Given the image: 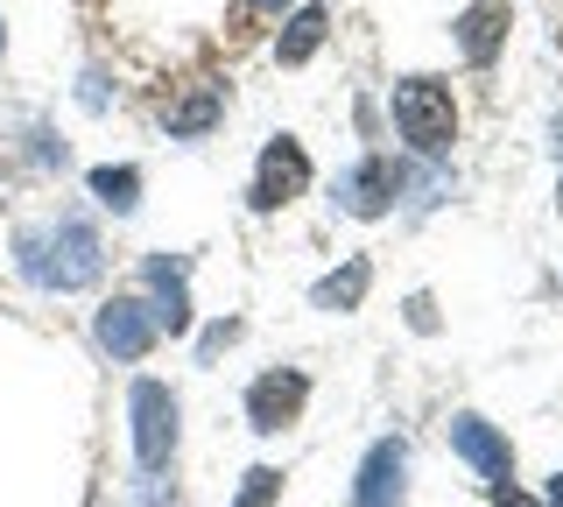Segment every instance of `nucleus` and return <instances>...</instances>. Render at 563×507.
Instances as JSON below:
<instances>
[{"label": "nucleus", "instance_id": "nucleus-16", "mask_svg": "<svg viewBox=\"0 0 563 507\" xmlns=\"http://www.w3.org/2000/svg\"><path fill=\"white\" fill-rule=\"evenodd\" d=\"M275 500H282V472H275V465H254L233 507H275Z\"/></svg>", "mask_w": 563, "mask_h": 507}, {"label": "nucleus", "instance_id": "nucleus-7", "mask_svg": "<svg viewBox=\"0 0 563 507\" xmlns=\"http://www.w3.org/2000/svg\"><path fill=\"white\" fill-rule=\"evenodd\" d=\"M401 494H409V451H401V437H380L360 465L352 507H401Z\"/></svg>", "mask_w": 563, "mask_h": 507}, {"label": "nucleus", "instance_id": "nucleus-9", "mask_svg": "<svg viewBox=\"0 0 563 507\" xmlns=\"http://www.w3.org/2000/svg\"><path fill=\"white\" fill-rule=\"evenodd\" d=\"M451 451L479 472V480H493V486L515 480V451H507V437L493 430L486 416H457V423H451Z\"/></svg>", "mask_w": 563, "mask_h": 507}, {"label": "nucleus", "instance_id": "nucleus-24", "mask_svg": "<svg viewBox=\"0 0 563 507\" xmlns=\"http://www.w3.org/2000/svg\"><path fill=\"white\" fill-rule=\"evenodd\" d=\"M0 43H8V22H0Z\"/></svg>", "mask_w": 563, "mask_h": 507}, {"label": "nucleus", "instance_id": "nucleus-12", "mask_svg": "<svg viewBox=\"0 0 563 507\" xmlns=\"http://www.w3.org/2000/svg\"><path fill=\"white\" fill-rule=\"evenodd\" d=\"M500 36H507V8H500V0H479V8L457 14V49H465L472 64L500 57Z\"/></svg>", "mask_w": 563, "mask_h": 507}, {"label": "nucleus", "instance_id": "nucleus-21", "mask_svg": "<svg viewBox=\"0 0 563 507\" xmlns=\"http://www.w3.org/2000/svg\"><path fill=\"white\" fill-rule=\"evenodd\" d=\"M246 8H261V14H282V8H289V0H246Z\"/></svg>", "mask_w": 563, "mask_h": 507}, {"label": "nucleus", "instance_id": "nucleus-15", "mask_svg": "<svg viewBox=\"0 0 563 507\" xmlns=\"http://www.w3.org/2000/svg\"><path fill=\"white\" fill-rule=\"evenodd\" d=\"M92 198L106 205V212L128 219L134 205H141V169H92Z\"/></svg>", "mask_w": 563, "mask_h": 507}, {"label": "nucleus", "instance_id": "nucleus-17", "mask_svg": "<svg viewBox=\"0 0 563 507\" xmlns=\"http://www.w3.org/2000/svg\"><path fill=\"white\" fill-rule=\"evenodd\" d=\"M233 339H240V324H233V318H225V324H211V331H205V360H219Z\"/></svg>", "mask_w": 563, "mask_h": 507}, {"label": "nucleus", "instance_id": "nucleus-3", "mask_svg": "<svg viewBox=\"0 0 563 507\" xmlns=\"http://www.w3.org/2000/svg\"><path fill=\"white\" fill-rule=\"evenodd\" d=\"M176 451V395L163 381H134V459L141 472H163Z\"/></svg>", "mask_w": 563, "mask_h": 507}, {"label": "nucleus", "instance_id": "nucleus-4", "mask_svg": "<svg viewBox=\"0 0 563 507\" xmlns=\"http://www.w3.org/2000/svg\"><path fill=\"white\" fill-rule=\"evenodd\" d=\"M303 190H310V155H303V142L275 134V142L261 148V169H254V212H282V205L303 198Z\"/></svg>", "mask_w": 563, "mask_h": 507}, {"label": "nucleus", "instance_id": "nucleus-23", "mask_svg": "<svg viewBox=\"0 0 563 507\" xmlns=\"http://www.w3.org/2000/svg\"><path fill=\"white\" fill-rule=\"evenodd\" d=\"M556 163H563V120H556Z\"/></svg>", "mask_w": 563, "mask_h": 507}, {"label": "nucleus", "instance_id": "nucleus-18", "mask_svg": "<svg viewBox=\"0 0 563 507\" xmlns=\"http://www.w3.org/2000/svg\"><path fill=\"white\" fill-rule=\"evenodd\" d=\"M409 324H416V331H437V310H430V296H409Z\"/></svg>", "mask_w": 563, "mask_h": 507}, {"label": "nucleus", "instance_id": "nucleus-10", "mask_svg": "<svg viewBox=\"0 0 563 507\" xmlns=\"http://www.w3.org/2000/svg\"><path fill=\"white\" fill-rule=\"evenodd\" d=\"M92 339H99L113 360H148V345H155V318H148V304H134V296H113V304L99 310Z\"/></svg>", "mask_w": 563, "mask_h": 507}, {"label": "nucleus", "instance_id": "nucleus-25", "mask_svg": "<svg viewBox=\"0 0 563 507\" xmlns=\"http://www.w3.org/2000/svg\"><path fill=\"white\" fill-rule=\"evenodd\" d=\"M556 212H563V190H556Z\"/></svg>", "mask_w": 563, "mask_h": 507}, {"label": "nucleus", "instance_id": "nucleus-2", "mask_svg": "<svg viewBox=\"0 0 563 507\" xmlns=\"http://www.w3.org/2000/svg\"><path fill=\"white\" fill-rule=\"evenodd\" d=\"M395 128L416 155H444L451 128H457V107H451V85L437 78H401L395 85Z\"/></svg>", "mask_w": 563, "mask_h": 507}, {"label": "nucleus", "instance_id": "nucleus-19", "mask_svg": "<svg viewBox=\"0 0 563 507\" xmlns=\"http://www.w3.org/2000/svg\"><path fill=\"white\" fill-rule=\"evenodd\" d=\"M78 99H85V107H92V113H99V107H106V78L92 71V78H85V85H78Z\"/></svg>", "mask_w": 563, "mask_h": 507}, {"label": "nucleus", "instance_id": "nucleus-6", "mask_svg": "<svg viewBox=\"0 0 563 507\" xmlns=\"http://www.w3.org/2000/svg\"><path fill=\"white\" fill-rule=\"evenodd\" d=\"M395 190H401V169L387 163V155H366V163H352L345 177H339V212H352V219H380L387 205H395Z\"/></svg>", "mask_w": 563, "mask_h": 507}, {"label": "nucleus", "instance_id": "nucleus-5", "mask_svg": "<svg viewBox=\"0 0 563 507\" xmlns=\"http://www.w3.org/2000/svg\"><path fill=\"white\" fill-rule=\"evenodd\" d=\"M303 401H310V381L296 374V366H275V374H261L254 388H246V423L261 437H275V430H289L296 416H303Z\"/></svg>", "mask_w": 563, "mask_h": 507}, {"label": "nucleus", "instance_id": "nucleus-14", "mask_svg": "<svg viewBox=\"0 0 563 507\" xmlns=\"http://www.w3.org/2000/svg\"><path fill=\"white\" fill-rule=\"evenodd\" d=\"M324 29H331V14H324V8H296V14H289V29H282V43H275V57H282V64H310V57H317V43H324Z\"/></svg>", "mask_w": 563, "mask_h": 507}, {"label": "nucleus", "instance_id": "nucleus-22", "mask_svg": "<svg viewBox=\"0 0 563 507\" xmlns=\"http://www.w3.org/2000/svg\"><path fill=\"white\" fill-rule=\"evenodd\" d=\"M550 507H563V472H556V480H550Z\"/></svg>", "mask_w": 563, "mask_h": 507}, {"label": "nucleus", "instance_id": "nucleus-1", "mask_svg": "<svg viewBox=\"0 0 563 507\" xmlns=\"http://www.w3.org/2000/svg\"><path fill=\"white\" fill-rule=\"evenodd\" d=\"M14 261H22V275L35 289H57V296L92 289L106 275V247L85 219H57V225H43V233H22L14 240Z\"/></svg>", "mask_w": 563, "mask_h": 507}, {"label": "nucleus", "instance_id": "nucleus-8", "mask_svg": "<svg viewBox=\"0 0 563 507\" xmlns=\"http://www.w3.org/2000/svg\"><path fill=\"white\" fill-rule=\"evenodd\" d=\"M148 289H155V304H148V318L155 331H190V289H184V275H190V254H148Z\"/></svg>", "mask_w": 563, "mask_h": 507}, {"label": "nucleus", "instance_id": "nucleus-11", "mask_svg": "<svg viewBox=\"0 0 563 507\" xmlns=\"http://www.w3.org/2000/svg\"><path fill=\"white\" fill-rule=\"evenodd\" d=\"M219 113H225L219 85H190L184 99H169V107H163V128H169V142H198V134L219 128Z\"/></svg>", "mask_w": 563, "mask_h": 507}, {"label": "nucleus", "instance_id": "nucleus-13", "mask_svg": "<svg viewBox=\"0 0 563 507\" xmlns=\"http://www.w3.org/2000/svg\"><path fill=\"white\" fill-rule=\"evenodd\" d=\"M366 289H374V261L352 254L345 268H331L324 283L310 289V304H317V310H360V304H366Z\"/></svg>", "mask_w": 563, "mask_h": 507}, {"label": "nucleus", "instance_id": "nucleus-20", "mask_svg": "<svg viewBox=\"0 0 563 507\" xmlns=\"http://www.w3.org/2000/svg\"><path fill=\"white\" fill-rule=\"evenodd\" d=\"M493 500H500V507H536L528 494H515V486H493Z\"/></svg>", "mask_w": 563, "mask_h": 507}]
</instances>
